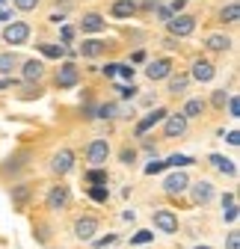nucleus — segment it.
<instances>
[{"label": "nucleus", "mask_w": 240, "mask_h": 249, "mask_svg": "<svg viewBox=\"0 0 240 249\" xmlns=\"http://www.w3.org/2000/svg\"><path fill=\"white\" fill-rule=\"evenodd\" d=\"M89 163H95V166H101L104 160H107V154H110V145H107V140H92V145H89Z\"/></svg>", "instance_id": "39448f33"}, {"label": "nucleus", "mask_w": 240, "mask_h": 249, "mask_svg": "<svg viewBox=\"0 0 240 249\" xmlns=\"http://www.w3.org/2000/svg\"><path fill=\"white\" fill-rule=\"evenodd\" d=\"M187 80H190V77H184V74L172 77V83H169V92H175V95H178V92H184V89H187Z\"/></svg>", "instance_id": "b1692460"}, {"label": "nucleus", "mask_w": 240, "mask_h": 249, "mask_svg": "<svg viewBox=\"0 0 240 249\" xmlns=\"http://www.w3.org/2000/svg\"><path fill=\"white\" fill-rule=\"evenodd\" d=\"M202 110H205V104H202V101H190V104L184 107V113H181V116H184V119H187V116H199Z\"/></svg>", "instance_id": "bb28decb"}, {"label": "nucleus", "mask_w": 240, "mask_h": 249, "mask_svg": "<svg viewBox=\"0 0 240 249\" xmlns=\"http://www.w3.org/2000/svg\"><path fill=\"white\" fill-rule=\"evenodd\" d=\"M193 199H196L199 205L211 202V199H214V184H211V181H199V184L193 187Z\"/></svg>", "instance_id": "9d476101"}, {"label": "nucleus", "mask_w": 240, "mask_h": 249, "mask_svg": "<svg viewBox=\"0 0 240 249\" xmlns=\"http://www.w3.org/2000/svg\"><path fill=\"white\" fill-rule=\"evenodd\" d=\"M0 249H3V246H0Z\"/></svg>", "instance_id": "09e8293b"}, {"label": "nucleus", "mask_w": 240, "mask_h": 249, "mask_svg": "<svg viewBox=\"0 0 240 249\" xmlns=\"http://www.w3.org/2000/svg\"><path fill=\"white\" fill-rule=\"evenodd\" d=\"M80 51H83V56H98V53L104 51V45H101L98 39H89V42H83Z\"/></svg>", "instance_id": "aec40b11"}, {"label": "nucleus", "mask_w": 240, "mask_h": 249, "mask_svg": "<svg viewBox=\"0 0 240 249\" xmlns=\"http://www.w3.org/2000/svg\"><path fill=\"white\" fill-rule=\"evenodd\" d=\"M95 231H98V223L89 220V216H86V220H77V223H74V234H77L80 240H92Z\"/></svg>", "instance_id": "1a4fd4ad"}, {"label": "nucleus", "mask_w": 240, "mask_h": 249, "mask_svg": "<svg viewBox=\"0 0 240 249\" xmlns=\"http://www.w3.org/2000/svg\"><path fill=\"white\" fill-rule=\"evenodd\" d=\"M228 113H231V119H237V116H240V98H237V95H231V98H228Z\"/></svg>", "instance_id": "c756f323"}, {"label": "nucleus", "mask_w": 240, "mask_h": 249, "mask_svg": "<svg viewBox=\"0 0 240 249\" xmlns=\"http://www.w3.org/2000/svg\"><path fill=\"white\" fill-rule=\"evenodd\" d=\"M18 66L15 53H0V74H12V69Z\"/></svg>", "instance_id": "a211bd4d"}, {"label": "nucleus", "mask_w": 240, "mask_h": 249, "mask_svg": "<svg viewBox=\"0 0 240 249\" xmlns=\"http://www.w3.org/2000/svg\"><path fill=\"white\" fill-rule=\"evenodd\" d=\"M157 12H160V18H163V21H172V12H169V9H166V6H160V9H157Z\"/></svg>", "instance_id": "79ce46f5"}, {"label": "nucleus", "mask_w": 240, "mask_h": 249, "mask_svg": "<svg viewBox=\"0 0 240 249\" xmlns=\"http://www.w3.org/2000/svg\"><path fill=\"white\" fill-rule=\"evenodd\" d=\"M83 30H89V33H98V30H104V18L95 15V12L83 15Z\"/></svg>", "instance_id": "f3484780"}, {"label": "nucleus", "mask_w": 240, "mask_h": 249, "mask_svg": "<svg viewBox=\"0 0 240 249\" xmlns=\"http://www.w3.org/2000/svg\"><path fill=\"white\" fill-rule=\"evenodd\" d=\"M237 15H240V6L237 3H231V6L223 9V21H237Z\"/></svg>", "instance_id": "cd10ccee"}, {"label": "nucleus", "mask_w": 240, "mask_h": 249, "mask_svg": "<svg viewBox=\"0 0 240 249\" xmlns=\"http://www.w3.org/2000/svg\"><path fill=\"white\" fill-rule=\"evenodd\" d=\"M42 74H45V66L39 59H27L24 62V80H42Z\"/></svg>", "instance_id": "4468645a"}, {"label": "nucleus", "mask_w": 240, "mask_h": 249, "mask_svg": "<svg viewBox=\"0 0 240 249\" xmlns=\"http://www.w3.org/2000/svg\"><path fill=\"white\" fill-rule=\"evenodd\" d=\"M71 36H74V30H71V27H63V39H66V42H69V39H71Z\"/></svg>", "instance_id": "a18cd8bd"}, {"label": "nucleus", "mask_w": 240, "mask_h": 249, "mask_svg": "<svg viewBox=\"0 0 240 249\" xmlns=\"http://www.w3.org/2000/svg\"><path fill=\"white\" fill-rule=\"evenodd\" d=\"M225 220H228V223H234V220H237V208H231V211H225Z\"/></svg>", "instance_id": "37998d69"}, {"label": "nucleus", "mask_w": 240, "mask_h": 249, "mask_svg": "<svg viewBox=\"0 0 240 249\" xmlns=\"http://www.w3.org/2000/svg\"><path fill=\"white\" fill-rule=\"evenodd\" d=\"M86 181L101 187V184H107V172H104V169H92V172H86Z\"/></svg>", "instance_id": "4be33fe9"}, {"label": "nucleus", "mask_w": 240, "mask_h": 249, "mask_svg": "<svg viewBox=\"0 0 240 249\" xmlns=\"http://www.w3.org/2000/svg\"><path fill=\"white\" fill-rule=\"evenodd\" d=\"M66 202H69V187H53L51 196H48V208L51 211H59Z\"/></svg>", "instance_id": "9b49d317"}, {"label": "nucleus", "mask_w": 240, "mask_h": 249, "mask_svg": "<svg viewBox=\"0 0 240 249\" xmlns=\"http://www.w3.org/2000/svg\"><path fill=\"white\" fill-rule=\"evenodd\" d=\"M211 163L220 169V172H225V175H234L237 169H234V163L231 160H225V158H220V154H211Z\"/></svg>", "instance_id": "6ab92c4d"}, {"label": "nucleus", "mask_w": 240, "mask_h": 249, "mask_svg": "<svg viewBox=\"0 0 240 249\" xmlns=\"http://www.w3.org/2000/svg\"><path fill=\"white\" fill-rule=\"evenodd\" d=\"M187 163H193V158H187V154H172L166 160V166H187Z\"/></svg>", "instance_id": "393cba45"}, {"label": "nucleus", "mask_w": 240, "mask_h": 249, "mask_svg": "<svg viewBox=\"0 0 240 249\" xmlns=\"http://www.w3.org/2000/svg\"><path fill=\"white\" fill-rule=\"evenodd\" d=\"M122 160L125 163H134V151H122Z\"/></svg>", "instance_id": "49530a36"}, {"label": "nucleus", "mask_w": 240, "mask_h": 249, "mask_svg": "<svg viewBox=\"0 0 240 249\" xmlns=\"http://www.w3.org/2000/svg\"><path fill=\"white\" fill-rule=\"evenodd\" d=\"M27 196H30V187H27V184H21V187H15V193H12V202H15V208H18V211L24 208V202H27Z\"/></svg>", "instance_id": "412c9836"}, {"label": "nucleus", "mask_w": 240, "mask_h": 249, "mask_svg": "<svg viewBox=\"0 0 240 249\" xmlns=\"http://www.w3.org/2000/svg\"><path fill=\"white\" fill-rule=\"evenodd\" d=\"M223 208H225V211H231V208H237V205H234V196H225V199H223Z\"/></svg>", "instance_id": "ea45409f"}, {"label": "nucleus", "mask_w": 240, "mask_h": 249, "mask_svg": "<svg viewBox=\"0 0 240 249\" xmlns=\"http://www.w3.org/2000/svg\"><path fill=\"white\" fill-rule=\"evenodd\" d=\"M148 240H154V234H152V231H137V234L131 237V243H148Z\"/></svg>", "instance_id": "2f4dec72"}, {"label": "nucleus", "mask_w": 240, "mask_h": 249, "mask_svg": "<svg viewBox=\"0 0 240 249\" xmlns=\"http://www.w3.org/2000/svg\"><path fill=\"white\" fill-rule=\"evenodd\" d=\"M15 6H18L21 12H30V9L39 6V0H15Z\"/></svg>", "instance_id": "7c9ffc66"}, {"label": "nucleus", "mask_w": 240, "mask_h": 249, "mask_svg": "<svg viewBox=\"0 0 240 249\" xmlns=\"http://www.w3.org/2000/svg\"><path fill=\"white\" fill-rule=\"evenodd\" d=\"M119 92H122V98H131V95H137V86H122Z\"/></svg>", "instance_id": "4c0bfd02"}, {"label": "nucleus", "mask_w": 240, "mask_h": 249, "mask_svg": "<svg viewBox=\"0 0 240 249\" xmlns=\"http://www.w3.org/2000/svg\"><path fill=\"white\" fill-rule=\"evenodd\" d=\"M166 193H172V196H178V193H184L187 190V187H190V181H187V175L184 172H175V175H169L166 178Z\"/></svg>", "instance_id": "0eeeda50"}, {"label": "nucleus", "mask_w": 240, "mask_h": 249, "mask_svg": "<svg viewBox=\"0 0 240 249\" xmlns=\"http://www.w3.org/2000/svg\"><path fill=\"white\" fill-rule=\"evenodd\" d=\"M6 18H9V15H6V12H0V21H6Z\"/></svg>", "instance_id": "de8ad7c7"}, {"label": "nucleus", "mask_w": 240, "mask_h": 249, "mask_svg": "<svg viewBox=\"0 0 240 249\" xmlns=\"http://www.w3.org/2000/svg\"><path fill=\"white\" fill-rule=\"evenodd\" d=\"M225 98H228V95H225V89L214 92V104H217V107H223V104H225Z\"/></svg>", "instance_id": "c9c22d12"}, {"label": "nucleus", "mask_w": 240, "mask_h": 249, "mask_svg": "<svg viewBox=\"0 0 240 249\" xmlns=\"http://www.w3.org/2000/svg\"><path fill=\"white\" fill-rule=\"evenodd\" d=\"M134 12H137L134 0H119V3H113V15H116V18H131Z\"/></svg>", "instance_id": "dca6fc26"}, {"label": "nucleus", "mask_w": 240, "mask_h": 249, "mask_svg": "<svg viewBox=\"0 0 240 249\" xmlns=\"http://www.w3.org/2000/svg\"><path fill=\"white\" fill-rule=\"evenodd\" d=\"M169 69H172V62H169V59H154L152 66L145 69V74H148V80H163V77L169 74Z\"/></svg>", "instance_id": "6e6552de"}, {"label": "nucleus", "mask_w": 240, "mask_h": 249, "mask_svg": "<svg viewBox=\"0 0 240 249\" xmlns=\"http://www.w3.org/2000/svg\"><path fill=\"white\" fill-rule=\"evenodd\" d=\"M116 71H119V66H107V69H104L107 77H116Z\"/></svg>", "instance_id": "c03bdc74"}, {"label": "nucleus", "mask_w": 240, "mask_h": 249, "mask_svg": "<svg viewBox=\"0 0 240 249\" xmlns=\"http://www.w3.org/2000/svg\"><path fill=\"white\" fill-rule=\"evenodd\" d=\"M3 39H6L9 45H24V42L30 39V27H27L24 21H12V24L3 30Z\"/></svg>", "instance_id": "f257e3e1"}, {"label": "nucleus", "mask_w": 240, "mask_h": 249, "mask_svg": "<svg viewBox=\"0 0 240 249\" xmlns=\"http://www.w3.org/2000/svg\"><path fill=\"white\" fill-rule=\"evenodd\" d=\"M77 80H80V71H77L74 62H66V66L56 71V86H59V89H71Z\"/></svg>", "instance_id": "f03ea898"}, {"label": "nucleus", "mask_w": 240, "mask_h": 249, "mask_svg": "<svg viewBox=\"0 0 240 249\" xmlns=\"http://www.w3.org/2000/svg\"><path fill=\"white\" fill-rule=\"evenodd\" d=\"M228 249H240V234H237V231L228 234Z\"/></svg>", "instance_id": "f704fd0d"}, {"label": "nucleus", "mask_w": 240, "mask_h": 249, "mask_svg": "<svg viewBox=\"0 0 240 249\" xmlns=\"http://www.w3.org/2000/svg\"><path fill=\"white\" fill-rule=\"evenodd\" d=\"M225 140H228L231 145H237V142H240V134H237V131H228V137H225Z\"/></svg>", "instance_id": "58836bf2"}, {"label": "nucleus", "mask_w": 240, "mask_h": 249, "mask_svg": "<svg viewBox=\"0 0 240 249\" xmlns=\"http://www.w3.org/2000/svg\"><path fill=\"white\" fill-rule=\"evenodd\" d=\"M193 77L202 80V83H207V80L214 77V66H211V62H205V59H199L196 66H193Z\"/></svg>", "instance_id": "2eb2a0df"}, {"label": "nucleus", "mask_w": 240, "mask_h": 249, "mask_svg": "<svg viewBox=\"0 0 240 249\" xmlns=\"http://www.w3.org/2000/svg\"><path fill=\"white\" fill-rule=\"evenodd\" d=\"M116 240V234H107V237H101V240H95V246H107V243H113Z\"/></svg>", "instance_id": "a19ab883"}, {"label": "nucleus", "mask_w": 240, "mask_h": 249, "mask_svg": "<svg viewBox=\"0 0 240 249\" xmlns=\"http://www.w3.org/2000/svg\"><path fill=\"white\" fill-rule=\"evenodd\" d=\"M89 196H92L95 202H107V187H92V190H89Z\"/></svg>", "instance_id": "c85d7f7f"}, {"label": "nucleus", "mask_w": 240, "mask_h": 249, "mask_svg": "<svg viewBox=\"0 0 240 249\" xmlns=\"http://www.w3.org/2000/svg\"><path fill=\"white\" fill-rule=\"evenodd\" d=\"M71 166H74V154H71L69 148H63V151H56V154H53V163H51V169H53L56 175H66Z\"/></svg>", "instance_id": "7ed1b4c3"}, {"label": "nucleus", "mask_w": 240, "mask_h": 249, "mask_svg": "<svg viewBox=\"0 0 240 249\" xmlns=\"http://www.w3.org/2000/svg\"><path fill=\"white\" fill-rule=\"evenodd\" d=\"M113 113H116V107H113V104H104V107L98 110V116H101V119H110Z\"/></svg>", "instance_id": "72a5a7b5"}, {"label": "nucleus", "mask_w": 240, "mask_h": 249, "mask_svg": "<svg viewBox=\"0 0 240 249\" xmlns=\"http://www.w3.org/2000/svg\"><path fill=\"white\" fill-rule=\"evenodd\" d=\"M154 226L166 234H175L178 231V220H175V213L172 211H154Z\"/></svg>", "instance_id": "20e7f679"}, {"label": "nucleus", "mask_w": 240, "mask_h": 249, "mask_svg": "<svg viewBox=\"0 0 240 249\" xmlns=\"http://www.w3.org/2000/svg\"><path fill=\"white\" fill-rule=\"evenodd\" d=\"M39 48H42V53L51 56V59H59V56H63V48H59V45H39Z\"/></svg>", "instance_id": "a878e982"}, {"label": "nucleus", "mask_w": 240, "mask_h": 249, "mask_svg": "<svg viewBox=\"0 0 240 249\" xmlns=\"http://www.w3.org/2000/svg\"><path fill=\"white\" fill-rule=\"evenodd\" d=\"M163 169H166V163L154 160V163H148V166H145V175H157V172H163Z\"/></svg>", "instance_id": "473e14b6"}, {"label": "nucleus", "mask_w": 240, "mask_h": 249, "mask_svg": "<svg viewBox=\"0 0 240 249\" xmlns=\"http://www.w3.org/2000/svg\"><path fill=\"white\" fill-rule=\"evenodd\" d=\"M231 42L225 39V36H211V39H207V48H211V51H225Z\"/></svg>", "instance_id": "5701e85b"}, {"label": "nucleus", "mask_w": 240, "mask_h": 249, "mask_svg": "<svg viewBox=\"0 0 240 249\" xmlns=\"http://www.w3.org/2000/svg\"><path fill=\"white\" fill-rule=\"evenodd\" d=\"M187 131V119L184 116H169L166 119V137H181Z\"/></svg>", "instance_id": "ddd939ff"}, {"label": "nucleus", "mask_w": 240, "mask_h": 249, "mask_svg": "<svg viewBox=\"0 0 240 249\" xmlns=\"http://www.w3.org/2000/svg\"><path fill=\"white\" fill-rule=\"evenodd\" d=\"M169 30H172L175 36H190L193 30H196V21H193L190 15H178V18L169 21Z\"/></svg>", "instance_id": "423d86ee"}, {"label": "nucleus", "mask_w": 240, "mask_h": 249, "mask_svg": "<svg viewBox=\"0 0 240 249\" xmlns=\"http://www.w3.org/2000/svg\"><path fill=\"white\" fill-rule=\"evenodd\" d=\"M163 119H166V110H163V107H160V110H154V113H148V116L137 124V137H142L148 128H152V124H157V122H163Z\"/></svg>", "instance_id": "f8f14e48"}, {"label": "nucleus", "mask_w": 240, "mask_h": 249, "mask_svg": "<svg viewBox=\"0 0 240 249\" xmlns=\"http://www.w3.org/2000/svg\"><path fill=\"white\" fill-rule=\"evenodd\" d=\"M116 74H122V77H128V80H131V77H134V69H131V66H119V71H116Z\"/></svg>", "instance_id": "e433bc0d"}]
</instances>
